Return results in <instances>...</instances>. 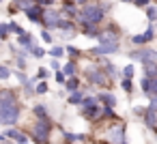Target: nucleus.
<instances>
[{
	"label": "nucleus",
	"mask_w": 157,
	"mask_h": 144,
	"mask_svg": "<svg viewBox=\"0 0 157 144\" xmlns=\"http://www.w3.org/2000/svg\"><path fill=\"white\" fill-rule=\"evenodd\" d=\"M105 11H108V7L105 5H95V2H88L86 5H82L80 9H78V15H75V20H78V24H82V22H86V24H101L103 20H105Z\"/></svg>",
	"instance_id": "1"
},
{
	"label": "nucleus",
	"mask_w": 157,
	"mask_h": 144,
	"mask_svg": "<svg viewBox=\"0 0 157 144\" xmlns=\"http://www.w3.org/2000/svg\"><path fill=\"white\" fill-rule=\"evenodd\" d=\"M52 129H54V125H52L50 116L48 118H37L35 125H33V131H30V140L35 144H50Z\"/></svg>",
	"instance_id": "2"
},
{
	"label": "nucleus",
	"mask_w": 157,
	"mask_h": 144,
	"mask_svg": "<svg viewBox=\"0 0 157 144\" xmlns=\"http://www.w3.org/2000/svg\"><path fill=\"white\" fill-rule=\"evenodd\" d=\"M84 78L88 84H95V86H108L110 84V78L105 75V71L97 65H88L84 69Z\"/></svg>",
	"instance_id": "3"
},
{
	"label": "nucleus",
	"mask_w": 157,
	"mask_h": 144,
	"mask_svg": "<svg viewBox=\"0 0 157 144\" xmlns=\"http://www.w3.org/2000/svg\"><path fill=\"white\" fill-rule=\"evenodd\" d=\"M127 56H129L131 60L140 63V65L157 63V52H155V50H151V47H142V45H140V50H133V52H129Z\"/></svg>",
	"instance_id": "4"
},
{
	"label": "nucleus",
	"mask_w": 157,
	"mask_h": 144,
	"mask_svg": "<svg viewBox=\"0 0 157 144\" xmlns=\"http://www.w3.org/2000/svg\"><path fill=\"white\" fill-rule=\"evenodd\" d=\"M17 105H20V99H17V95L13 90H9V88L0 90V114H5V112H9V110H13Z\"/></svg>",
	"instance_id": "5"
},
{
	"label": "nucleus",
	"mask_w": 157,
	"mask_h": 144,
	"mask_svg": "<svg viewBox=\"0 0 157 144\" xmlns=\"http://www.w3.org/2000/svg\"><path fill=\"white\" fill-rule=\"evenodd\" d=\"M58 20H60V13L58 11H54V9H43L41 11V26L43 28H48V30H56V24H58Z\"/></svg>",
	"instance_id": "6"
},
{
	"label": "nucleus",
	"mask_w": 157,
	"mask_h": 144,
	"mask_svg": "<svg viewBox=\"0 0 157 144\" xmlns=\"http://www.w3.org/2000/svg\"><path fill=\"white\" fill-rule=\"evenodd\" d=\"M144 123H146V127L151 129V131H155V123H157V99L153 97V99H148V105L144 108Z\"/></svg>",
	"instance_id": "7"
},
{
	"label": "nucleus",
	"mask_w": 157,
	"mask_h": 144,
	"mask_svg": "<svg viewBox=\"0 0 157 144\" xmlns=\"http://www.w3.org/2000/svg\"><path fill=\"white\" fill-rule=\"evenodd\" d=\"M121 47V43H99L97 47L90 50L93 56H108V54H116Z\"/></svg>",
	"instance_id": "8"
},
{
	"label": "nucleus",
	"mask_w": 157,
	"mask_h": 144,
	"mask_svg": "<svg viewBox=\"0 0 157 144\" xmlns=\"http://www.w3.org/2000/svg\"><path fill=\"white\" fill-rule=\"evenodd\" d=\"M140 86H142V93L148 97V99H153V97H157V78H142V82H140Z\"/></svg>",
	"instance_id": "9"
},
{
	"label": "nucleus",
	"mask_w": 157,
	"mask_h": 144,
	"mask_svg": "<svg viewBox=\"0 0 157 144\" xmlns=\"http://www.w3.org/2000/svg\"><path fill=\"white\" fill-rule=\"evenodd\" d=\"M20 114H22V105L5 112V114H0V125H15L20 120Z\"/></svg>",
	"instance_id": "10"
},
{
	"label": "nucleus",
	"mask_w": 157,
	"mask_h": 144,
	"mask_svg": "<svg viewBox=\"0 0 157 144\" xmlns=\"http://www.w3.org/2000/svg\"><path fill=\"white\" fill-rule=\"evenodd\" d=\"M97 39H99V43H121V37H118V32H116L114 28H105V30H99Z\"/></svg>",
	"instance_id": "11"
},
{
	"label": "nucleus",
	"mask_w": 157,
	"mask_h": 144,
	"mask_svg": "<svg viewBox=\"0 0 157 144\" xmlns=\"http://www.w3.org/2000/svg\"><path fill=\"white\" fill-rule=\"evenodd\" d=\"M41 11H43V7L35 2V5H33V7H28L24 13L28 15V20H30L33 24H39V22H41Z\"/></svg>",
	"instance_id": "12"
},
{
	"label": "nucleus",
	"mask_w": 157,
	"mask_h": 144,
	"mask_svg": "<svg viewBox=\"0 0 157 144\" xmlns=\"http://www.w3.org/2000/svg\"><path fill=\"white\" fill-rule=\"evenodd\" d=\"M63 17H75L78 15V5H73V2H69V0H65V7H63V11H58Z\"/></svg>",
	"instance_id": "13"
},
{
	"label": "nucleus",
	"mask_w": 157,
	"mask_h": 144,
	"mask_svg": "<svg viewBox=\"0 0 157 144\" xmlns=\"http://www.w3.org/2000/svg\"><path fill=\"white\" fill-rule=\"evenodd\" d=\"M97 101H99V103H103V105H110V108H114V105H116V97H114L112 93H105V90L97 95Z\"/></svg>",
	"instance_id": "14"
},
{
	"label": "nucleus",
	"mask_w": 157,
	"mask_h": 144,
	"mask_svg": "<svg viewBox=\"0 0 157 144\" xmlns=\"http://www.w3.org/2000/svg\"><path fill=\"white\" fill-rule=\"evenodd\" d=\"M17 43H20L22 47H26V50H30V47L35 45L33 35H28V32H20V35H17Z\"/></svg>",
	"instance_id": "15"
},
{
	"label": "nucleus",
	"mask_w": 157,
	"mask_h": 144,
	"mask_svg": "<svg viewBox=\"0 0 157 144\" xmlns=\"http://www.w3.org/2000/svg\"><path fill=\"white\" fill-rule=\"evenodd\" d=\"M80 105H82V112H86V110H93V108H97L99 105V101H97V97H82V101H80Z\"/></svg>",
	"instance_id": "16"
},
{
	"label": "nucleus",
	"mask_w": 157,
	"mask_h": 144,
	"mask_svg": "<svg viewBox=\"0 0 157 144\" xmlns=\"http://www.w3.org/2000/svg\"><path fill=\"white\" fill-rule=\"evenodd\" d=\"M5 135H7V138H13V140H15L17 144H28V138H26V135H24L22 131H17V129H9V131H7Z\"/></svg>",
	"instance_id": "17"
},
{
	"label": "nucleus",
	"mask_w": 157,
	"mask_h": 144,
	"mask_svg": "<svg viewBox=\"0 0 157 144\" xmlns=\"http://www.w3.org/2000/svg\"><path fill=\"white\" fill-rule=\"evenodd\" d=\"M80 26H82V32H84L86 37H97V35H99V26H97V24H86V22H82Z\"/></svg>",
	"instance_id": "18"
},
{
	"label": "nucleus",
	"mask_w": 157,
	"mask_h": 144,
	"mask_svg": "<svg viewBox=\"0 0 157 144\" xmlns=\"http://www.w3.org/2000/svg\"><path fill=\"white\" fill-rule=\"evenodd\" d=\"M101 69L105 71V75H108L110 80H112V78H121V71H118V69H116V67H114L112 63H108V60H105V63L101 65Z\"/></svg>",
	"instance_id": "19"
},
{
	"label": "nucleus",
	"mask_w": 157,
	"mask_h": 144,
	"mask_svg": "<svg viewBox=\"0 0 157 144\" xmlns=\"http://www.w3.org/2000/svg\"><path fill=\"white\" fill-rule=\"evenodd\" d=\"M33 5H35V0H13L11 11H26V9L33 7Z\"/></svg>",
	"instance_id": "20"
},
{
	"label": "nucleus",
	"mask_w": 157,
	"mask_h": 144,
	"mask_svg": "<svg viewBox=\"0 0 157 144\" xmlns=\"http://www.w3.org/2000/svg\"><path fill=\"white\" fill-rule=\"evenodd\" d=\"M75 73H78V65H75V60H69V63L63 67V75L69 78V75H75Z\"/></svg>",
	"instance_id": "21"
},
{
	"label": "nucleus",
	"mask_w": 157,
	"mask_h": 144,
	"mask_svg": "<svg viewBox=\"0 0 157 144\" xmlns=\"http://www.w3.org/2000/svg\"><path fill=\"white\" fill-rule=\"evenodd\" d=\"M63 84H65V88H67L69 93H71V90H78V88H80V80H78L75 75H69V80H65Z\"/></svg>",
	"instance_id": "22"
},
{
	"label": "nucleus",
	"mask_w": 157,
	"mask_h": 144,
	"mask_svg": "<svg viewBox=\"0 0 157 144\" xmlns=\"http://www.w3.org/2000/svg\"><path fill=\"white\" fill-rule=\"evenodd\" d=\"M82 97H84V93H82L80 88H78V90H71V93H69V105H80Z\"/></svg>",
	"instance_id": "23"
},
{
	"label": "nucleus",
	"mask_w": 157,
	"mask_h": 144,
	"mask_svg": "<svg viewBox=\"0 0 157 144\" xmlns=\"http://www.w3.org/2000/svg\"><path fill=\"white\" fill-rule=\"evenodd\" d=\"M33 112H35V116H37V118H48V116H50V114H48L45 103H37V105L33 108Z\"/></svg>",
	"instance_id": "24"
},
{
	"label": "nucleus",
	"mask_w": 157,
	"mask_h": 144,
	"mask_svg": "<svg viewBox=\"0 0 157 144\" xmlns=\"http://www.w3.org/2000/svg\"><path fill=\"white\" fill-rule=\"evenodd\" d=\"M144 9H146V17H148V24H153V22L157 20V7H155V5H146Z\"/></svg>",
	"instance_id": "25"
},
{
	"label": "nucleus",
	"mask_w": 157,
	"mask_h": 144,
	"mask_svg": "<svg viewBox=\"0 0 157 144\" xmlns=\"http://www.w3.org/2000/svg\"><path fill=\"white\" fill-rule=\"evenodd\" d=\"M144 75H146V78H157V63L144 65Z\"/></svg>",
	"instance_id": "26"
},
{
	"label": "nucleus",
	"mask_w": 157,
	"mask_h": 144,
	"mask_svg": "<svg viewBox=\"0 0 157 144\" xmlns=\"http://www.w3.org/2000/svg\"><path fill=\"white\" fill-rule=\"evenodd\" d=\"M133 71H136L133 65H127V67L121 69V78H129V80H131V78H133Z\"/></svg>",
	"instance_id": "27"
},
{
	"label": "nucleus",
	"mask_w": 157,
	"mask_h": 144,
	"mask_svg": "<svg viewBox=\"0 0 157 144\" xmlns=\"http://www.w3.org/2000/svg\"><path fill=\"white\" fill-rule=\"evenodd\" d=\"M121 86H123L125 93H133V84H131L129 78H121Z\"/></svg>",
	"instance_id": "28"
},
{
	"label": "nucleus",
	"mask_w": 157,
	"mask_h": 144,
	"mask_svg": "<svg viewBox=\"0 0 157 144\" xmlns=\"http://www.w3.org/2000/svg\"><path fill=\"white\" fill-rule=\"evenodd\" d=\"M50 56H52V58H60V56H65V50L58 47V45H54V47L50 50Z\"/></svg>",
	"instance_id": "29"
},
{
	"label": "nucleus",
	"mask_w": 157,
	"mask_h": 144,
	"mask_svg": "<svg viewBox=\"0 0 157 144\" xmlns=\"http://www.w3.org/2000/svg\"><path fill=\"white\" fill-rule=\"evenodd\" d=\"M7 39H9V26L0 24V41H7Z\"/></svg>",
	"instance_id": "30"
},
{
	"label": "nucleus",
	"mask_w": 157,
	"mask_h": 144,
	"mask_svg": "<svg viewBox=\"0 0 157 144\" xmlns=\"http://www.w3.org/2000/svg\"><path fill=\"white\" fill-rule=\"evenodd\" d=\"M142 35H144V37H146V41L151 43V41L155 39V30H153V24H148V28H146V30H144Z\"/></svg>",
	"instance_id": "31"
},
{
	"label": "nucleus",
	"mask_w": 157,
	"mask_h": 144,
	"mask_svg": "<svg viewBox=\"0 0 157 144\" xmlns=\"http://www.w3.org/2000/svg\"><path fill=\"white\" fill-rule=\"evenodd\" d=\"M131 43H133V45H144V43H148V41H146L144 35H136V37H131Z\"/></svg>",
	"instance_id": "32"
},
{
	"label": "nucleus",
	"mask_w": 157,
	"mask_h": 144,
	"mask_svg": "<svg viewBox=\"0 0 157 144\" xmlns=\"http://www.w3.org/2000/svg\"><path fill=\"white\" fill-rule=\"evenodd\" d=\"M30 52H33V56H35V58H43V56H45L43 47H39V45H33V47H30Z\"/></svg>",
	"instance_id": "33"
},
{
	"label": "nucleus",
	"mask_w": 157,
	"mask_h": 144,
	"mask_svg": "<svg viewBox=\"0 0 157 144\" xmlns=\"http://www.w3.org/2000/svg\"><path fill=\"white\" fill-rule=\"evenodd\" d=\"M11 78V69L5 67V65H0V80H9Z\"/></svg>",
	"instance_id": "34"
},
{
	"label": "nucleus",
	"mask_w": 157,
	"mask_h": 144,
	"mask_svg": "<svg viewBox=\"0 0 157 144\" xmlns=\"http://www.w3.org/2000/svg\"><path fill=\"white\" fill-rule=\"evenodd\" d=\"M41 39H43L45 43H52V41H54V37H52V32H50L48 28H43V30H41Z\"/></svg>",
	"instance_id": "35"
},
{
	"label": "nucleus",
	"mask_w": 157,
	"mask_h": 144,
	"mask_svg": "<svg viewBox=\"0 0 157 144\" xmlns=\"http://www.w3.org/2000/svg\"><path fill=\"white\" fill-rule=\"evenodd\" d=\"M35 93H37V95H45V93H48V84H45V82H39V84L35 86Z\"/></svg>",
	"instance_id": "36"
},
{
	"label": "nucleus",
	"mask_w": 157,
	"mask_h": 144,
	"mask_svg": "<svg viewBox=\"0 0 157 144\" xmlns=\"http://www.w3.org/2000/svg\"><path fill=\"white\" fill-rule=\"evenodd\" d=\"M67 54H69L71 58H80V50H78V47H71V45H69V47H67Z\"/></svg>",
	"instance_id": "37"
},
{
	"label": "nucleus",
	"mask_w": 157,
	"mask_h": 144,
	"mask_svg": "<svg viewBox=\"0 0 157 144\" xmlns=\"http://www.w3.org/2000/svg\"><path fill=\"white\" fill-rule=\"evenodd\" d=\"M48 75H50V71H48V69H39V71H37V78H35V82H37V80H45Z\"/></svg>",
	"instance_id": "38"
},
{
	"label": "nucleus",
	"mask_w": 157,
	"mask_h": 144,
	"mask_svg": "<svg viewBox=\"0 0 157 144\" xmlns=\"http://www.w3.org/2000/svg\"><path fill=\"white\" fill-rule=\"evenodd\" d=\"M133 5H136L138 9H144L146 5H151V0H133Z\"/></svg>",
	"instance_id": "39"
},
{
	"label": "nucleus",
	"mask_w": 157,
	"mask_h": 144,
	"mask_svg": "<svg viewBox=\"0 0 157 144\" xmlns=\"http://www.w3.org/2000/svg\"><path fill=\"white\" fill-rule=\"evenodd\" d=\"M15 63H17V67L24 71L26 69V58H22V56H15Z\"/></svg>",
	"instance_id": "40"
},
{
	"label": "nucleus",
	"mask_w": 157,
	"mask_h": 144,
	"mask_svg": "<svg viewBox=\"0 0 157 144\" xmlns=\"http://www.w3.org/2000/svg\"><path fill=\"white\" fill-rule=\"evenodd\" d=\"M52 69H54V71H60V65H58L56 58H52Z\"/></svg>",
	"instance_id": "41"
},
{
	"label": "nucleus",
	"mask_w": 157,
	"mask_h": 144,
	"mask_svg": "<svg viewBox=\"0 0 157 144\" xmlns=\"http://www.w3.org/2000/svg\"><path fill=\"white\" fill-rule=\"evenodd\" d=\"M56 82H60V84L65 82V75H63V71H56Z\"/></svg>",
	"instance_id": "42"
},
{
	"label": "nucleus",
	"mask_w": 157,
	"mask_h": 144,
	"mask_svg": "<svg viewBox=\"0 0 157 144\" xmlns=\"http://www.w3.org/2000/svg\"><path fill=\"white\" fill-rule=\"evenodd\" d=\"M133 114H136V116H142V114H144V108H138V105H136V108H133Z\"/></svg>",
	"instance_id": "43"
},
{
	"label": "nucleus",
	"mask_w": 157,
	"mask_h": 144,
	"mask_svg": "<svg viewBox=\"0 0 157 144\" xmlns=\"http://www.w3.org/2000/svg\"><path fill=\"white\" fill-rule=\"evenodd\" d=\"M69 2H73V5H78V7H82V5H86L88 0H69Z\"/></svg>",
	"instance_id": "44"
},
{
	"label": "nucleus",
	"mask_w": 157,
	"mask_h": 144,
	"mask_svg": "<svg viewBox=\"0 0 157 144\" xmlns=\"http://www.w3.org/2000/svg\"><path fill=\"white\" fill-rule=\"evenodd\" d=\"M121 2H131V0H121Z\"/></svg>",
	"instance_id": "45"
},
{
	"label": "nucleus",
	"mask_w": 157,
	"mask_h": 144,
	"mask_svg": "<svg viewBox=\"0 0 157 144\" xmlns=\"http://www.w3.org/2000/svg\"><path fill=\"white\" fill-rule=\"evenodd\" d=\"M0 140H5V135H0Z\"/></svg>",
	"instance_id": "46"
},
{
	"label": "nucleus",
	"mask_w": 157,
	"mask_h": 144,
	"mask_svg": "<svg viewBox=\"0 0 157 144\" xmlns=\"http://www.w3.org/2000/svg\"><path fill=\"white\" fill-rule=\"evenodd\" d=\"M0 43H2V41H0Z\"/></svg>",
	"instance_id": "47"
}]
</instances>
